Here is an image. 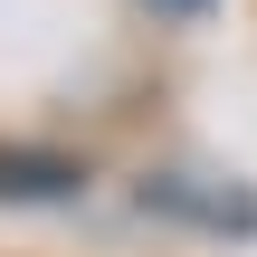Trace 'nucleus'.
<instances>
[{
    "mask_svg": "<svg viewBox=\"0 0 257 257\" xmlns=\"http://www.w3.org/2000/svg\"><path fill=\"white\" fill-rule=\"evenodd\" d=\"M162 10H200V0H162Z\"/></svg>",
    "mask_w": 257,
    "mask_h": 257,
    "instance_id": "2",
    "label": "nucleus"
},
{
    "mask_svg": "<svg viewBox=\"0 0 257 257\" xmlns=\"http://www.w3.org/2000/svg\"><path fill=\"white\" fill-rule=\"evenodd\" d=\"M67 191H86L76 162H29V153L0 162V200H67Z\"/></svg>",
    "mask_w": 257,
    "mask_h": 257,
    "instance_id": "1",
    "label": "nucleus"
}]
</instances>
